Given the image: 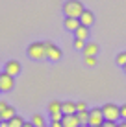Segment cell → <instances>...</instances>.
<instances>
[{
  "mask_svg": "<svg viewBox=\"0 0 126 127\" xmlns=\"http://www.w3.org/2000/svg\"><path fill=\"white\" fill-rule=\"evenodd\" d=\"M45 127H48V125H45Z\"/></svg>",
  "mask_w": 126,
  "mask_h": 127,
  "instance_id": "f546056e",
  "label": "cell"
},
{
  "mask_svg": "<svg viewBox=\"0 0 126 127\" xmlns=\"http://www.w3.org/2000/svg\"><path fill=\"white\" fill-rule=\"evenodd\" d=\"M102 127H119V124H117V122H104Z\"/></svg>",
  "mask_w": 126,
  "mask_h": 127,
  "instance_id": "cb8c5ba5",
  "label": "cell"
},
{
  "mask_svg": "<svg viewBox=\"0 0 126 127\" xmlns=\"http://www.w3.org/2000/svg\"><path fill=\"white\" fill-rule=\"evenodd\" d=\"M50 127H63L61 122H50Z\"/></svg>",
  "mask_w": 126,
  "mask_h": 127,
  "instance_id": "d4e9b609",
  "label": "cell"
},
{
  "mask_svg": "<svg viewBox=\"0 0 126 127\" xmlns=\"http://www.w3.org/2000/svg\"><path fill=\"white\" fill-rule=\"evenodd\" d=\"M20 70H22V66H20V63L19 61H15V59H11V61H7L6 63V66H4V72L6 74H9V76H19L20 74Z\"/></svg>",
  "mask_w": 126,
  "mask_h": 127,
  "instance_id": "ba28073f",
  "label": "cell"
},
{
  "mask_svg": "<svg viewBox=\"0 0 126 127\" xmlns=\"http://www.w3.org/2000/svg\"><path fill=\"white\" fill-rule=\"evenodd\" d=\"M61 124H63V127H80V122H78L76 114H63Z\"/></svg>",
  "mask_w": 126,
  "mask_h": 127,
  "instance_id": "7c38bea8",
  "label": "cell"
},
{
  "mask_svg": "<svg viewBox=\"0 0 126 127\" xmlns=\"http://www.w3.org/2000/svg\"><path fill=\"white\" fill-rule=\"evenodd\" d=\"M22 127H35V125H33L32 122H24V125H22Z\"/></svg>",
  "mask_w": 126,
  "mask_h": 127,
  "instance_id": "484cf974",
  "label": "cell"
},
{
  "mask_svg": "<svg viewBox=\"0 0 126 127\" xmlns=\"http://www.w3.org/2000/svg\"><path fill=\"white\" fill-rule=\"evenodd\" d=\"M100 127H102V125H100Z\"/></svg>",
  "mask_w": 126,
  "mask_h": 127,
  "instance_id": "4dcf8cb0",
  "label": "cell"
},
{
  "mask_svg": "<svg viewBox=\"0 0 126 127\" xmlns=\"http://www.w3.org/2000/svg\"><path fill=\"white\" fill-rule=\"evenodd\" d=\"M45 52H46V59H50L52 63H58L61 59V48L56 46L54 42H45Z\"/></svg>",
  "mask_w": 126,
  "mask_h": 127,
  "instance_id": "5b68a950",
  "label": "cell"
},
{
  "mask_svg": "<svg viewBox=\"0 0 126 127\" xmlns=\"http://www.w3.org/2000/svg\"><path fill=\"white\" fill-rule=\"evenodd\" d=\"M80 24H82V26H87V28H91V26L95 24V13H93V11H89V9H85V11L80 15Z\"/></svg>",
  "mask_w": 126,
  "mask_h": 127,
  "instance_id": "9c48e42d",
  "label": "cell"
},
{
  "mask_svg": "<svg viewBox=\"0 0 126 127\" xmlns=\"http://www.w3.org/2000/svg\"><path fill=\"white\" fill-rule=\"evenodd\" d=\"M63 24H65V30H69V32L74 33L76 30L80 28V19H74V17H65Z\"/></svg>",
  "mask_w": 126,
  "mask_h": 127,
  "instance_id": "30bf717a",
  "label": "cell"
},
{
  "mask_svg": "<svg viewBox=\"0 0 126 127\" xmlns=\"http://www.w3.org/2000/svg\"><path fill=\"white\" fill-rule=\"evenodd\" d=\"M104 122H106V118L102 114V107L89 109V122H87L89 127H100L104 125Z\"/></svg>",
  "mask_w": 126,
  "mask_h": 127,
  "instance_id": "277c9868",
  "label": "cell"
},
{
  "mask_svg": "<svg viewBox=\"0 0 126 127\" xmlns=\"http://www.w3.org/2000/svg\"><path fill=\"white\" fill-rule=\"evenodd\" d=\"M0 124H2V118H0Z\"/></svg>",
  "mask_w": 126,
  "mask_h": 127,
  "instance_id": "f1b7e54d",
  "label": "cell"
},
{
  "mask_svg": "<svg viewBox=\"0 0 126 127\" xmlns=\"http://www.w3.org/2000/svg\"><path fill=\"white\" fill-rule=\"evenodd\" d=\"M61 103L63 101H58V99H52V101L48 103V112L50 114H59V112H61Z\"/></svg>",
  "mask_w": 126,
  "mask_h": 127,
  "instance_id": "9a60e30c",
  "label": "cell"
},
{
  "mask_svg": "<svg viewBox=\"0 0 126 127\" xmlns=\"http://www.w3.org/2000/svg\"><path fill=\"white\" fill-rule=\"evenodd\" d=\"M119 127H126V120H123V122H121V124H119Z\"/></svg>",
  "mask_w": 126,
  "mask_h": 127,
  "instance_id": "4316f807",
  "label": "cell"
},
{
  "mask_svg": "<svg viewBox=\"0 0 126 127\" xmlns=\"http://www.w3.org/2000/svg\"><path fill=\"white\" fill-rule=\"evenodd\" d=\"M84 111H89L87 103L85 101H76V112H84Z\"/></svg>",
  "mask_w": 126,
  "mask_h": 127,
  "instance_id": "ffe728a7",
  "label": "cell"
},
{
  "mask_svg": "<svg viewBox=\"0 0 126 127\" xmlns=\"http://www.w3.org/2000/svg\"><path fill=\"white\" fill-rule=\"evenodd\" d=\"M30 122H32L35 127H45V125H46V124H45V116H43V114H33Z\"/></svg>",
  "mask_w": 126,
  "mask_h": 127,
  "instance_id": "e0dca14e",
  "label": "cell"
},
{
  "mask_svg": "<svg viewBox=\"0 0 126 127\" xmlns=\"http://www.w3.org/2000/svg\"><path fill=\"white\" fill-rule=\"evenodd\" d=\"M85 64L87 66H95L97 64V57H85Z\"/></svg>",
  "mask_w": 126,
  "mask_h": 127,
  "instance_id": "7402d4cb",
  "label": "cell"
},
{
  "mask_svg": "<svg viewBox=\"0 0 126 127\" xmlns=\"http://www.w3.org/2000/svg\"><path fill=\"white\" fill-rule=\"evenodd\" d=\"M115 63L119 64L121 68L124 66V64H126V52H119V54H117V57H115Z\"/></svg>",
  "mask_w": 126,
  "mask_h": 127,
  "instance_id": "d6986e66",
  "label": "cell"
},
{
  "mask_svg": "<svg viewBox=\"0 0 126 127\" xmlns=\"http://www.w3.org/2000/svg\"><path fill=\"white\" fill-rule=\"evenodd\" d=\"M74 48H76V50H84V48H85V41H80V39H74Z\"/></svg>",
  "mask_w": 126,
  "mask_h": 127,
  "instance_id": "44dd1931",
  "label": "cell"
},
{
  "mask_svg": "<svg viewBox=\"0 0 126 127\" xmlns=\"http://www.w3.org/2000/svg\"><path fill=\"white\" fill-rule=\"evenodd\" d=\"M76 116H78V122H80V125H87V122H89V111L76 112Z\"/></svg>",
  "mask_w": 126,
  "mask_h": 127,
  "instance_id": "ac0fdd59",
  "label": "cell"
},
{
  "mask_svg": "<svg viewBox=\"0 0 126 127\" xmlns=\"http://www.w3.org/2000/svg\"><path fill=\"white\" fill-rule=\"evenodd\" d=\"M98 44L97 42H85V48L82 52H84V55L85 57H97V54H98Z\"/></svg>",
  "mask_w": 126,
  "mask_h": 127,
  "instance_id": "8fae6325",
  "label": "cell"
},
{
  "mask_svg": "<svg viewBox=\"0 0 126 127\" xmlns=\"http://www.w3.org/2000/svg\"><path fill=\"white\" fill-rule=\"evenodd\" d=\"M28 57L33 61H43L46 59V52H45V42H32L28 46Z\"/></svg>",
  "mask_w": 126,
  "mask_h": 127,
  "instance_id": "3957f363",
  "label": "cell"
},
{
  "mask_svg": "<svg viewBox=\"0 0 126 127\" xmlns=\"http://www.w3.org/2000/svg\"><path fill=\"white\" fill-rule=\"evenodd\" d=\"M24 125V118L22 116H13L9 122H7V127H22Z\"/></svg>",
  "mask_w": 126,
  "mask_h": 127,
  "instance_id": "2e32d148",
  "label": "cell"
},
{
  "mask_svg": "<svg viewBox=\"0 0 126 127\" xmlns=\"http://www.w3.org/2000/svg\"><path fill=\"white\" fill-rule=\"evenodd\" d=\"M74 39H80V41H87L89 39V28L87 26H82L80 24V28L74 32Z\"/></svg>",
  "mask_w": 126,
  "mask_h": 127,
  "instance_id": "4fadbf2b",
  "label": "cell"
},
{
  "mask_svg": "<svg viewBox=\"0 0 126 127\" xmlns=\"http://www.w3.org/2000/svg\"><path fill=\"white\" fill-rule=\"evenodd\" d=\"M15 87V77L6 72H0V92H11Z\"/></svg>",
  "mask_w": 126,
  "mask_h": 127,
  "instance_id": "8992f818",
  "label": "cell"
},
{
  "mask_svg": "<svg viewBox=\"0 0 126 127\" xmlns=\"http://www.w3.org/2000/svg\"><path fill=\"white\" fill-rule=\"evenodd\" d=\"M102 114L106 118V122H119L121 120V105H115V103L102 105Z\"/></svg>",
  "mask_w": 126,
  "mask_h": 127,
  "instance_id": "7a4b0ae2",
  "label": "cell"
},
{
  "mask_svg": "<svg viewBox=\"0 0 126 127\" xmlns=\"http://www.w3.org/2000/svg\"><path fill=\"white\" fill-rule=\"evenodd\" d=\"M85 11L84 4L80 2V0H67V2L63 4V13L65 17H74V19H80V15Z\"/></svg>",
  "mask_w": 126,
  "mask_h": 127,
  "instance_id": "6da1fadb",
  "label": "cell"
},
{
  "mask_svg": "<svg viewBox=\"0 0 126 127\" xmlns=\"http://www.w3.org/2000/svg\"><path fill=\"white\" fill-rule=\"evenodd\" d=\"M61 112L63 114H76V101H63Z\"/></svg>",
  "mask_w": 126,
  "mask_h": 127,
  "instance_id": "5bb4252c",
  "label": "cell"
},
{
  "mask_svg": "<svg viewBox=\"0 0 126 127\" xmlns=\"http://www.w3.org/2000/svg\"><path fill=\"white\" fill-rule=\"evenodd\" d=\"M121 120H126V103L121 105Z\"/></svg>",
  "mask_w": 126,
  "mask_h": 127,
  "instance_id": "603a6c76",
  "label": "cell"
},
{
  "mask_svg": "<svg viewBox=\"0 0 126 127\" xmlns=\"http://www.w3.org/2000/svg\"><path fill=\"white\" fill-rule=\"evenodd\" d=\"M13 116H17L15 109H13L11 105H7L6 101H0V118H2V120H6V122H9Z\"/></svg>",
  "mask_w": 126,
  "mask_h": 127,
  "instance_id": "52a82bcc",
  "label": "cell"
},
{
  "mask_svg": "<svg viewBox=\"0 0 126 127\" xmlns=\"http://www.w3.org/2000/svg\"><path fill=\"white\" fill-rule=\"evenodd\" d=\"M123 70H124V74H126V64H124V66H123Z\"/></svg>",
  "mask_w": 126,
  "mask_h": 127,
  "instance_id": "83f0119b",
  "label": "cell"
}]
</instances>
